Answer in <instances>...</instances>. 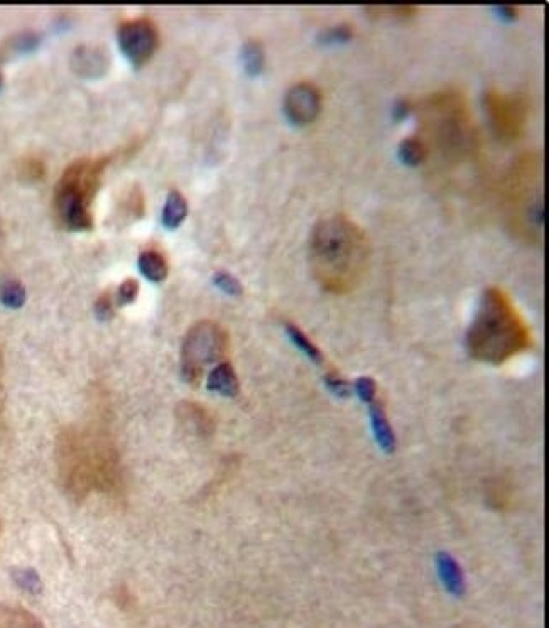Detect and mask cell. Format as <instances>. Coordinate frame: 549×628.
<instances>
[{"label":"cell","instance_id":"6da1fadb","mask_svg":"<svg viewBox=\"0 0 549 628\" xmlns=\"http://www.w3.org/2000/svg\"><path fill=\"white\" fill-rule=\"evenodd\" d=\"M367 235L345 215H330L315 225L309 240L313 276L325 291L343 294L355 289L369 267Z\"/></svg>","mask_w":549,"mask_h":628},{"label":"cell","instance_id":"7a4b0ae2","mask_svg":"<svg viewBox=\"0 0 549 628\" xmlns=\"http://www.w3.org/2000/svg\"><path fill=\"white\" fill-rule=\"evenodd\" d=\"M529 344V328L509 296L495 287L483 292L467 333L470 355L500 365L527 350Z\"/></svg>","mask_w":549,"mask_h":628},{"label":"cell","instance_id":"3957f363","mask_svg":"<svg viewBox=\"0 0 549 628\" xmlns=\"http://www.w3.org/2000/svg\"><path fill=\"white\" fill-rule=\"evenodd\" d=\"M108 157H80L61 174L53 196L54 221L68 232H85L93 226V207Z\"/></svg>","mask_w":549,"mask_h":628},{"label":"cell","instance_id":"277c9868","mask_svg":"<svg viewBox=\"0 0 549 628\" xmlns=\"http://www.w3.org/2000/svg\"><path fill=\"white\" fill-rule=\"evenodd\" d=\"M226 350H229V335L220 325L213 321L196 322L183 342V380L190 385H198L204 368L224 359Z\"/></svg>","mask_w":549,"mask_h":628},{"label":"cell","instance_id":"5b68a950","mask_svg":"<svg viewBox=\"0 0 549 628\" xmlns=\"http://www.w3.org/2000/svg\"><path fill=\"white\" fill-rule=\"evenodd\" d=\"M117 37L122 54L136 68L149 63L159 46V30L147 17L122 23Z\"/></svg>","mask_w":549,"mask_h":628},{"label":"cell","instance_id":"8992f818","mask_svg":"<svg viewBox=\"0 0 549 628\" xmlns=\"http://www.w3.org/2000/svg\"><path fill=\"white\" fill-rule=\"evenodd\" d=\"M487 110H489L492 125L499 137L517 139L524 132L527 122L526 100L519 95H505L499 91H489L485 97Z\"/></svg>","mask_w":549,"mask_h":628},{"label":"cell","instance_id":"52a82bcc","mask_svg":"<svg viewBox=\"0 0 549 628\" xmlns=\"http://www.w3.org/2000/svg\"><path fill=\"white\" fill-rule=\"evenodd\" d=\"M321 93L313 83H298L291 86L284 98V113L294 125H308L321 112Z\"/></svg>","mask_w":549,"mask_h":628},{"label":"cell","instance_id":"ba28073f","mask_svg":"<svg viewBox=\"0 0 549 628\" xmlns=\"http://www.w3.org/2000/svg\"><path fill=\"white\" fill-rule=\"evenodd\" d=\"M108 66H110V56L105 50V46H78L73 51L71 56V68L76 75L85 78H97L105 75Z\"/></svg>","mask_w":549,"mask_h":628},{"label":"cell","instance_id":"9c48e42d","mask_svg":"<svg viewBox=\"0 0 549 628\" xmlns=\"http://www.w3.org/2000/svg\"><path fill=\"white\" fill-rule=\"evenodd\" d=\"M369 412H370V424H372V434L374 438H376L378 448H381L384 453H387V455H391V453H394L395 449V436L394 431H392L389 419L386 416L384 404H382L381 400H374V402L369 405Z\"/></svg>","mask_w":549,"mask_h":628},{"label":"cell","instance_id":"30bf717a","mask_svg":"<svg viewBox=\"0 0 549 628\" xmlns=\"http://www.w3.org/2000/svg\"><path fill=\"white\" fill-rule=\"evenodd\" d=\"M437 569L446 591L455 596H463L465 588H467L465 586V576L455 557L448 552L437 554Z\"/></svg>","mask_w":549,"mask_h":628},{"label":"cell","instance_id":"8fae6325","mask_svg":"<svg viewBox=\"0 0 549 628\" xmlns=\"http://www.w3.org/2000/svg\"><path fill=\"white\" fill-rule=\"evenodd\" d=\"M207 389L224 397H235L241 390L237 373L229 361H221L212 370L207 378Z\"/></svg>","mask_w":549,"mask_h":628},{"label":"cell","instance_id":"7c38bea8","mask_svg":"<svg viewBox=\"0 0 549 628\" xmlns=\"http://www.w3.org/2000/svg\"><path fill=\"white\" fill-rule=\"evenodd\" d=\"M188 216V203L178 190L169 191L163 208V225L168 230L178 228Z\"/></svg>","mask_w":549,"mask_h":628},{"label":"cell","instance_id":"4fadbf2b","mask_svg":"<svg viewBox=\"0 0 549 628\" xmlns=\"http://www.w3.org/2000/svg\"><path fill=\"white\" fill-rule=\"evenodd\" d=\"M139 270L151 282H163L169 272L164 255L156 250H144L139 255Z\"/></svg>","mask_w":549,"mask_h":628},{"label":"cell","instance_id":"5bb4252c","mask_svg":"<svg viewBox=\"0 0 549 628\" xmlns=\"http://www.w3.org/2000/svg\"><path fill=\"white\" fill-rule=\"evenodd\" d=\"M242 63L247 75L257 76L262 73L265 64L264 47L257 39H250L242 46Z\"/></svg>","mask_w":549,"mask_h":628},{"label":"cell","instance_id":"9a60e30c","mask_svg":"<svg viewBox=\"0 0 549 628\" xmlns=\"http://www.w3.org/2000/svg\"><path fill=\"white\" fill-rule=\"evenodd\" d=\"M399 159L403 161L406 165H420L426 161L428 157V147L426 144L417 137H409L404 139L399 146Z\"/></svg>","mask_w":549,"mask_h":628},{"label":"cell","instance_id":"2e32d148","mask_svg":"<svg viewBox=\"0 0 549 628\" xmlns=\"http://www.w3.org/2000/svg\"><path fill=\"white\" fill-rule=\"evenodd\" d=\"M25 298V287L21 284L19 281L16 279H4L0 282V303L4 306L11 308V309H19L24 306Z\"/></svg>","mask_w":549,"mask_h":628},{"label":"cell","instance_id":"e0dca14e","mask_svg":"<svg viewBox=\"0 0 549 628\" xmlns=\"http://www.w3.org/2000/svg\"><path fill=\"white\" fill-rule=\"evenodd\" d=\"M286 333H287V337L291 338V342H293L296 347H298L299 350H301L304 355L308 356L309 360L315 361V364H318V365L323 361V355H321V351L318 350L316 344L313 343L311 339H309L306 335H304L303 331L298 328V326L286 325Z\"/></svg>","mask_w":549,"mask_h":628},{"label":"cell","instance_id":"ac0fdd59","mask_svg":"<svg viewBox=\"0 0 549 628\" xmlns=\"http://www.w3.org/2000/svg\"><path fill=\"white\" fill-rule=\"evenodd\" d=\"M0 628H42L29 613L19 610H0Z\"/></svg>","mask_w":549,"mask_h":628},{"label":"cell","instance_id":"d6986e66","mask_svg":"<svg viewBox=\"0 0 549 628\" xmlns=\"http://www.w3.org/2000/svg\"><path fill=\"white\" fill-rule=\"evenodd\" d=\"M12 579L21 590H24L25 593H30V595H39L42 591V581H41V576H39L36 571L30 569V568H16L12 569Z\"/></svg>","mask_w":549,"mask_h":628},{"label":"cell","instance_id":"ffe728a7","mask_svg":"<svg viewBox=\"0 0 549 628\" xmlns=\"http://www.w3.org/2000/svg\"><path fill=\"white\" fill-rule=\"evenodd\" d=\"M19 178L25 182H39L45 178L46 165L39 157H24L17 168Z\"/></svg>","mask_w":549,"mask_h":628},{"label":"cell","instance_id":"44dd1931","mask_svg":"<svg viewBox=\"0 0 549 628\" xmlns=\"http://www.w3.org/2000/svg\"><path fill=\"white\" fill-rule=\"evenodd\" d=\"M367 14L372 17L389 16L399 19H409L417 14L416 6H367Z\"/></svg>","mask_w":549,"mask_h":628},{"label":"cell","instance_id":"7402d4cb","mask_svg":"<svg viewBox=\"0 0 549 628\" xmlns=\"http://www.w3.org/2000/svg\"><path fill=\"white\" fill-rule=\"evenodd\" d=\"M352 37H354V28L348 24H340L323 30L320 34V42L321 45H343Z\"/></svg>","mask_w":549,"mask_h":628},{"label":"cell","instance_id":"603a6c76","mask_svg":"<svg viewBox=\"0 0 549 628\" xmlns=\"http://www.w3.org/2000/svg\"><path fill=\"white\" fill-rule=\"evenodd\" d=\"M137 296H139V282L136 281V279L129 277V279H125V281L122 282L119 287H117L113 298H115L117 308H124V306H129V304H132L134 301L137 299Z\"/></svg>","mask_w":549,"mask_h":628},{"label":"cell","instance_id":"cb8c5ba5","mask_svg":"<svg viewBox=\"0 0 549 628\" xmlns=\"http://www.w3.org/2000/svg\"><path fill=\"white\" fill-rule=\"evenodd\" d=\"M115 298L110 291H105L100 294V298L95 303V314L100 321H110L113 316H115Z\"/></svg>","mask_w":549,"mask_h":628},{"label":"cell","instance_id":"d4e9b609","mask_svg":"<svg viewBox=\"0 0 549 628\" xmlns=\"http://www.w3.org/2000/svg\"><path fill=\"white\" fill-rule=\"evenodd\" d=\"M213 282H215V286L219 287L220 291H224L225 294L229 296H241L243 292V287L241 282H238V279L233 277L232 274L224 272V270H220V272H216L215 276H213Z\"/></svg>","mask_w":549,"mask_h":628},{"label":"cell","instance_id":"484cf974","mask_svg":"<svg viewBox=\"0 0 549 628\" xmlns=\"http://www.w3.org/2000/svg\"><path fill=\"white\" fill-rule=\"evenodd\" d=\"M354 390L359 395L362 402L370 405L374 400H377V383L370 377H360L354 383Z\"/></svg>","mask_w":549,"mask_h":628},{"label":"cell","instance_id":"4316f807","mask_svg":"<svg viewBox=\"0 0 549 628\" xmlns=\"http://www.w3.org/2000/svg\"><path fill=\"white\" fill-rule=\"evenodd\" d=\"M325 385H326V389H328L335 397H338V399H347V397H350V394H352L350 383H348L347 380H343V378L338 377V375H333V373L326 375Z\"/></svg>","mask_w":549,"mask_h":628},{"label":"cell","instance_id":"83f0119b","mask_svg":"<svg viewBox=\"0 0 549 628\" xmlns=\"http://www.w3.org/2000/svg\"><path fill=\"white\" fill-rule=\"evenodd\" d=\"M37 45H39V36L36 33H21L11 39V47L19 52L34 50Z\"/></svg>","mask_w":549,"mask_h":628},{"label":"cell","instance_id":"f1b7e54d","mask_svg":"<svg viewBox=\"0 0 549 628\" xmlns=\"http://www.w3.org/2000/svg\"><path fill=\"white\" fill-rule=\"evenodd\" d=\"M409 112H411V105H409V102H406V100H399V102L394 105V108H392V117H394L395 120H403L409 115Z\"/></svg>","mask_w":549,"mask_h":628},{"label":"cell","instance_id":"f546056e","mask_svg":"<svg viewBox=\"0 0 549 628\" xmlns=\"http://www.w3.org/2000/svg\"><path fill=\"white\" fill-rule=\"evenodd\" d=\"M494 11H495V14L504 21H514L517 17V14H519V12H517V7H514V6H497V7H494Z\"/></svg>","mask_w":549,"mask_h":628},{"label":"cell","instance_id":"4dcf8cb0","mask_svg":"<svg viewBox=\"0 0 549 628\" xmlns=\"http://www.w3.org/2000/svg\"><path fill=\"white\" fill-rule=\"evenodd\" d=\"M0 377H2V359H0Z\"/></svg>","mask_w":549,"mask_h":628},{"label":"cell","instance_id":"1f68e13d","mask_svg":"<svg viewBox=\"0 0 549 628\" xmlns=\"http://www.w3.org/2000/svg\"><path fill=\"white\" fill-rule=\"evenodd\" d=\"M0 86H2V75H0Z\"/></svg>","mask_w":549,"mask_h":628},{"label":"cell","instance_id":"d6a6232c","mask_svg":"<svg viewBox=\"0 0 549 628\" xmlns=\"http://www.w3.org/2000/svg\"><path fill=\"white\" fill-rule=\"evenodd\" d=\"M0 237H2V226H0Z\"/></svg>","mask_w":549,"mask_h":628}]
</instances>
